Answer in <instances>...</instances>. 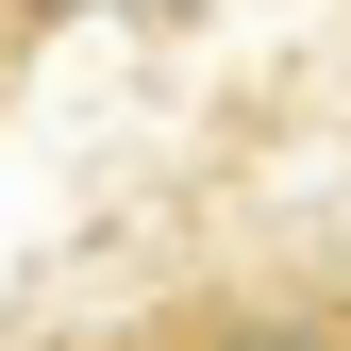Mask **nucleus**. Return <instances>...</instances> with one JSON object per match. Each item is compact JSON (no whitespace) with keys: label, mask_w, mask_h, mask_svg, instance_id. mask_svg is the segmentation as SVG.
Instances as JSON below:
<instances>
[{"label":"nucleus","mask_w":351,"mask_h":351,"mask_svg":"<svg viewBox=\"0 0 351 351\" xmlns=\"http://www.w3.org/2000/svg\"><path fill=\"white\" fill-rule=\"evenodd\" d=\"M84 351H134V335H84Z\"/></svg>","instance_id":"3"},{"label":"nucleus","mask_w":351,"mask_h":351,"mask_svg":"<svg viewBox=\"0 0 351 351\" xmlns=\"http://www.w3.org/2000/svg\"><path fill=\"white\" fill-rule=\"evenodd\" d=\"M0 101H17V67H0Z\"/></svg>","instance_id":"4"},{"label":"nucleus","mask_w":351,"mask_h":351,"mask_svg":"<svg viewBox=\"0 0 351 351\" xmlns=\"http://www.w3.org/2000/svg\"><path fill=\"white\" fill-rule=\"evenodd\" d=\"M134 351H351V285L335 268H217L184 301H151Z\"/></svg>","instance_id":"1"},{"label":"nucleus","mask_w":351,"mask_h":351,"mask_svg":"<svg viewBox=\"0 0 351 351\" xmlns=\"http://www.w3.org/2000/svg\"><path fill=\"white\" fill-rule=\"evenodd\" d=\"M67 17H101V0H0V67H34V51L67 34Z\"/></svg>","instance_id":"2"}]
</instances>
